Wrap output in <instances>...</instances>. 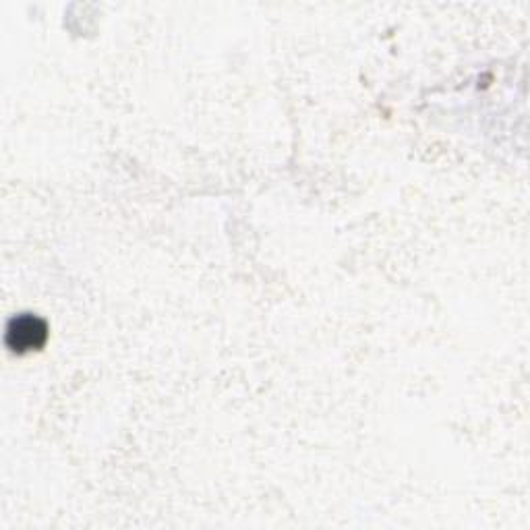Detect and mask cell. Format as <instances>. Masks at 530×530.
I'll use <instances>...</instances> for the list:
<instances>
[{
	"instance_id": "6da1fadb",
	"label": "cell",
	"mask_w": 530,
	"mask_h": 530,
	"mask_svg": "<svg viewBox=\"0 0 530 530\" xmlns=\"http://www.w3.org/2000/svg\"><path fill=\"white\" fill-rule=\"evenodd\" d=\"M46 338H48L46 321L32 313H23L9 323L7 344L17 352L36 350L46 342Z\"/></svg>"
}]
</instances>
